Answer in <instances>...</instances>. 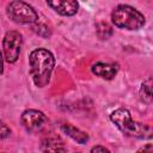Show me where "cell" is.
I'll list each match as a JSON object with an SVG mask.
<instances>
[{
  "instance_id": "6da1fadb",
  "label": "cell",
  "mask_w": 153,
  "mask_h": 153,
  "mask_svg": "<svg viewBox=\"0 0 153 153\" xmlns=\"http://www.w3.org/2000/svg\"><path fill=\"white\" fill-rule=\"evenodd\" d=\"M30 74L37 87H45L51 78L55 67V57L51 51L44 48L35 49L29 55Z\"/></svg>"
},
{
  "instance_id": "7a4b0ae2",
  "label": "cell",
  "mask_w": 153,
  "mask_h": 153,
  "mask_svg": "<svg viewBox=\"0 0 153 153\" xmlns=\"http://www.w3.org/2000/svg\"><path fill=\"white\" fill-rule=\"evenodd\" d=\"M111 122L118 128L121 133L126 136L135 139H147L151 137V127L133 120L131 114L126 108H118L110 114Z\"/></svg>"
},
{
  "instance_id": "3957f363",
  "label": "cell",
  "mask_w": 153,
  "mask_h": 153,
  "mask_svg": "<svg viewBox=\"0 0 153 153\" xmlns=\"http://www.w3.org/2000/svg\"><path fill=\"white\" fill-rule=\"evenodd\" d=\"M111 22L115 26L126 30H139L146 24L145 16L130 5H118L111 12Z\"/></svg>"
},
{
  "instance_id": "277c9868",
  "label": "cell",
  "mask_w": 153,
  "mask_h": 153,
  "mask_svg": "<svg viewBox=\"0 0 153 153\" xmlns=\"http://www.w3.org/2000/svg\"><path fill=\"white\" fill-rule=\"evenodd\" d=\"M7 17L17 24H35L38 22V13L36 10L24 1H11L6 6Z\"/></svg>"
},
{
  "instance_id": "5b68a950",
  "label": "cell",
  "mask_w": 153,
  "mask_h": 153,
  "mask_svg": "<svg viewBox=\"0 0 153 153\" xmlns=\"http://www.w3.org/2000/svg\"><path fill=\"white\" fill-rule=\"evenodd\" d=\"M23 47V35L19 31H7L2 39L4 60L8 63H14L19 59Z\"/></svg>"
},
{
  "instance_id": "8992f818",
  "label": "cell",
  "mask_w": 153,
  "mask_h": 153,
  "mask_svg": "<svg viewBox=\"0 0 153 153\" xmlns=\"http://www.w3.org/2000/svg\"><path fill=\"white\" fill-rule=\"evenodd\" d=\"M47 116L36 109H27L20 115V124L29 133H36L47 123Z\"/></svg>"
},
{
  "instance_id": "52a82bcc",
  "label": "cell",
  "mask_w": 153,
  "mask_h": 153,
  "mask_svg": "<svg viewBox=\"0 0 153 153\" xmlns=\"http://www.w3.org/2000/svg\"><path fill=\"white\" fill-rule=\"evenodd\" d=\"M47 5L63 17H72L79 10V2L75 0H50L47 1Z\"/></svg>"
},
{
  "instance_id": "ba28073f",
  "label": "cell",
  "mask_w": 153,
  "mask_h": 153,
  "mask_svg": "<svg viewBox=\"0 0 153 153\" xmlns=\"http://www.w3.org/2000/svg\"><path fill=\"white\" fill-rule=\"evenodd\" d=\"M91 71L96 76H99L105 80H111L116 76L118 72V66L108 62H96L94 65H92Z\"/></svg>"
},
{
  "instance_id": "9c48e42d",
  "label": "cell",
  "mask_w": 153,
  "mask_h": 153,
  "mask_svg": "<svg viewBox=\"0 0 153 153\" xmlns=\"http://www.w3.org/2000/svg\"><path fill=\"white\" fill-rule=\"evenodd\" d=\"M60 129L67 136H69L72 140H74L75 142H78L80 145H85L90 140V136H88V134L86 131H82L81 129L74 127L73 124H71L68 122H63L62 124H60Z\"/></svg>"
},
{
  "instance_id": "30bf717a",
  "label": "cell",
  "mask_w": 153,
  "mask_h": 153,
  "mask_svg": "<svg viewBox=\"0 0 153 153\" xmlns=\"http://www.w3.org/2000/svg\"><path fill=\"white\" fill-rule=\"evenodd\" d=\"M41 151L43 153H65V142L59 136L44 137L41 142Z\"/></svg>"
},
{
  "instance_id": "8fae6325",
  "label": "cell",
  "mask_w": 153,
  "mask_h": 153,
  "mask_svg": "<svg viewBox=\"0 0 153 153\" xmlns=\"http://www.w3.org/2000/svg\"><path fill=\"white\" fill-rule=\"evenodd\" d=\"M96 33H97L99 39L104 41V39H109L112 36L114 30H112V26L109 23L99 22V23L96 24Z\"/></svg>"
},
{
  "instance_id": "7c38bea8",
  "label": "cell",
  "mask_w": 153,
  "mask_h": 153,
  "mask_svg": "<svg viewBox=\"0 0 153 153\" xmlns=\"http://www.w3.org/2000/svg\"><path fill=\"white\" fill-rule=\"evenodd\" d=\"M152 79L148 78L146 81H143L141 84L140 87V98L142 102H145L146 104H151L152 103Z\"/></svg>"
},
{
  "instance_id": "4fadbf2b",
  "label": "cell",
  "mask_w": 153,
  "mask_h": 153,
  "mask_svg": "<svg viewBox=\"0 0 153 153\" xmlns=\"http://www.w3.org/2000/svg\"><path fill=\"white\" fill-rule=\"evenodd\" d=\"M32 31L35 33H37L38 36L43 37V38H49L51 36V30L43 23H35L32 24Z\"/></svg>"
},
{
  "instance_id": "5bb4252c",
  "label": "cell",
  "mask_w": 153,
  "mask_h": 153,
  "mask_svg": "<svg viewBox=\"0 0 153 153\" xmlns=\"http://www.w3.org/2000/svg\"><path fill=\"white\" fill-rule=\"evenodd\" d=\"M10 134H11L10 127H8L5 122L0 121V140H4V139H6V137H8Z\"/></svg>"
},
{
  "instance_id": "9a60e30c",
  "label": "cell",
  "mask_w": 153,
  "mask_h": 153,
  "mask_svg": "<svg viewBox=\"0 0 153 153\" xmlns=\"http://www.w3.org/2000/svg\"><path fill=\"white\" fill-rule=\"evenodd\" d=\"M90 153H111L106 147L104 146H100V145H97V146H93L90 151Z\"/></svg>"
},
{
  "instance_id": "2e32d148",
  "label": "cell",
  "mask_w": 153,
  "mask_h": 153,
  "mask_svg": "<svg viewBox=\"0 0 153 153\" xmlns=\"http://www.w3.org/2000/svg\"><path fill=\"white\" fill-rule=\"evenodd\" d=\"M136 153H153V146L152 143H147L143 147H141Z\"/></svg>"
},
{
  "instance_id": "e0dca14e",
  "label": "cell",
  "mask_w": 153,
  "mask_h": 153,
  "mask_svg": "<svg viewBox=\"0 0 153 153\" xmlns=\"http://www.w3.org/2000/svg\"><path fill=\"white\" fill-rule=\"evenodd\" d=\"M4 55H2V53L0 51V75L4 73Z\"/></svg>"
}]
</instances>
